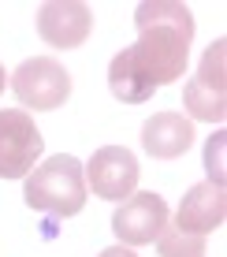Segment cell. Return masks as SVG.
<instances>
[{
	"label": "cell",
	"mask_w": 227,
	"mask_h": 257,
	"mask_svg": "<svg viewBox=\"0 0 227 257\" xmlns=\"http://www.w3.org/2000/svg\"><path fill=\"white\" fill-rule=\"evenodd\" d=\"M134 26H138V41L123 49L134 75L145 78L153 90L186 78L190 41H194L190 8L175 4V0H145L134 8Z\"/></svg>",
	"instance_id": "1"
},
{
	"label": "cell",
	"mask_w": 227,
	"mask_h": 257,
	"mask_svg": "<svg viewBox=\"0 0 227 257\" xmlns=\"http://www.w3.org/2000/svg\"><path fill=\"white\" fill-rule=\"evenodd\" d=\"M23 201L38 212L49 216H78L86 209V175L82 164L67 153L49 157L45 164H38L26 175Z\"/></svg>",
	"instance_id": "2"
},
{
	"label": "cell",
	"mask_w": 227,
	"mask_h": 257,
	"mask_svg": "<svg viewBox=\"0 0 227 257\" xmlns=\"http://www.w3.org/2000/svg\"><path fill=\"white\" fill-rule=\"evenodd\" d=\"M182 104L190 119L223 123L227 119V41H212L201 56L197 75L182 86Z\"/></svg>",
	"instance_id": "3"
},
{
	"label": "cell",
	"mask_w": 227,
	"mask_h": 257,
	"mask_svg": "<svg viewBox=\"0 0 227 257\" xmlns=\"http://www.w3.org/2000/svg\"><path fill=\"white\" fill-rule=\"evenodd\" d=\"M12 93L19 97L23 108L34 112H52L71 97V75L64 71V64L52 56H34L23 60L12 75Z\"/></svg>",
	"instance_id": "4"
},
{
	"label": "cell",
	"mask_w": 227,
	"mask_h": 257,
	"mask_svg": "<svg viewBox=\"0 0 227 257\" xmlns=\"http://www.w3.org/2000/svg\"><path fill=\"white\" fill-rule=\"evenodd\" d=\"M45 138L23 108H0V179H26L38 168Z\"/></svg>",
	"instance_id": "5"
},
{
	"label": "cell",
	"mask_w": 227,
	"mask_h": 257,
	"mask_svg": "<svg viewBox=\"0 0 227 257\" xmlns=\"http://www.w3.org/2000/svg\"><path fill=\"white\" fill-rule=\"evenodd\" d=\"M168 224H171L168 201L153 190H134L112 216V231L123 246H149Z\"/></svg>",
	"instance_id": "6"
},
{
	"label": "cell",
	"mask_w": 227,
	"mask_h": 257,
	"mask_svg": "<svg viewBox=\"0 0 227 257\" xmlns=\"http://www.w3.org/2000/svg\"><path fill=\"white\" fill-rule=\"evenodd\" d=\"M82 175H86V187H90L97 198L104 201H127L130 194L138 190V168L134 153L123 146H104L90 157V164H82Z\"/></svg>",
	"instance_id": "7"
},
{
	"label": "cell",
	"mask_w": 227,
	"mask_h": 257,
	"mask_svg": "<svg viewBox=\"0 0 227 257\" xmlns=\"http://www.w3.org/2000/svg\"><path fill=\"white\" fill-rule=\"evenodd\" d=\"M38 34L52 49H78L93 34V12L78 0H49L38 12Z\"/></svg>",
	"instance_id": "8"
},
{
	"label": "cell",
	"mask_w": 227,
	"mask_h": 257,
	"mask_svg": "<svg viewBox=\"0 0 227 257\" xmlns=\"http://www.w3.org/2000/svg\"><path fill=\"white\" fill-rule=\"evenodd\" d=\"M227 216V190L220 183H197L186 190V198L179 201L175 212V227L179 231H194V235H208L216 227H223Z\"/></svg>",
	"instance_id": "9"
},
{
	"label": "cell",
	"mask_w": 227,
	"mask_h": 257,
	"mask_svg": "<svg viewBox=\"0 0 227 257\" xmlns=\"http://www.w3.org/2000/svg\"><path fill=\"white\" fill-rule=\"evenodd\" d=\"M194 146V123L179 112H156L142 127V149L156 161H175Z\"/></svg>",
	"instance_id": "10"
},
{
	"label": "cell",
	"mask_w": 227,
	"mask_h": 257,
	"mask_svg": "<svg viewBox=\"0 0 227 257\" xmlns=\"http://www.w3.org/2000/svg\"><path fill=\"white\" fill-rule=\"evenodd\" d=\"M108 90H112V97H116V101H123V104H145V101L156 93L145 78L134 75V67L127 64L123 52H119V56L108 64Z\"/></svg>",
	"instance_id": "11"
},
{
	"label": "cell",
	"mask_w": 227,
	"mask_h": 257,
	"mask_svg": "<svg viewBox=\"0 0 227 257\" xmlns=\"http://www.w3.org/2000/svg\"><path fill=\"white\" fill-rule=\"evenodd\" d=\"M156 253L160 257H205V235L179 231L175 224H168L156 235Z\"/></svg>",
	"instance_id": "12"
},
{
	"label": "cell",
	"mask_w": 227,
	"mask_h": 257,
	"mask_svg": "<svg viewBox=\"0 0 227 257\" xmlns=\"http://www.w3.org/2000/svg\"><path fill=\"white\" fill-rule=\"evenodd\" d=\"M223 149H227V131H216L205 142V172L208 183H220V187H223Z\"/></svg>",
	"instance_id": "13"
},
{
	"label": "cell",
	"mask_w": 227,
	"mask_h": 257,
	"mask_svg": "<svg viewBox=\"0 0 227 257\" xmlns=\"http://www.w3.org/2000/svg\"><path fill=\"white\" fill-rule=\"evenodd\" d=\"M97 257H138V253L130 250V246H123V242H119V246H108V250H101Z\"/></svg>",
	"instance_id": "14"
},
{
	"label": "cell",
	"mask_w": 227,
	"mask_h": 257,
	"mask_svg": "<svg viewBox=\"0 0 227 257\" xmlns=\"http://www.w3.org/2000/svg\"><path fill=\"white\" fill-rule=\"evenodd\" d=\"M4 86H8V75H4V67H0V93H4Z\"/></svg>",
	"instance_id": "15"
}]
</instances>
